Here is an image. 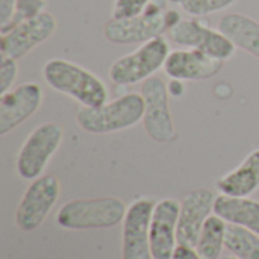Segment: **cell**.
<instances>
[{
    "mask_svg": "<svg viewBox=\"0 0 259 259\" xmlns=\"http://www.w3.org/2000/svg\"><path fill=\"white\" fill-rule=\"evenodd\" d=\"M42 77L52 90L70 96L80 106L99 108L108 102L105 82L76 62L53 58L44 64Z\"/></svg>",
    "mask_w": 259,
    "mask_h": 259,
    "instance_id": "obj_1",
    "label": "cell"
},
{
    "mask_svg": "<svg viewBox=\"0 0 259 259\" xmlns=\"http://www.w3.org/2000/svg\"><path fill=\"white\" fill-rule=\"evenodd\" d=\"M215 194L209 188L190 191L182 203L178 222V244L196 247L205 222L214 211Z\"/></svg>",
    "mask_w": 259,
    "mask_h": 259,
    "instance_id": "obj_13",
    "label": "cell"
},
{
    "mask_svg": "<svg viewBox=\"0 0 259 259\" xmlns=\"http://www.w3.org/2000/svg\"><path fill=\"white\" fill-rule=\"evenodd\" d=\"M17 77H18L17 59L2 56V59H0V94L11 91Z\"/></svg>",
    "mask_w": 259,
    "mask_h": 259,
    "instance_id": "obj_23",
    "label": "cell"
},
{
    "mask_svg": "<svg viewBox=\"0 0 259 259\" xmlns=\"http://www.w3.org/2000/svg\"><path fill=\"white\" fill-rule=\"evenodd\" d=\"M64 140V127L58 123H42L35 127L23 143L15 167L17 173L24 181L41 178L53 155L58 152Z\"/></svg>",
    "mask_w": 259,
    "mask_h": 259,
    "instance_id": "obj_6",
    "label": "cell"
},
{
    "mask_svg": "<svg viewBox=\"0 0 259 259\" xmlns=\"http://www.w3.org/2000/svg\"><path fill=\"white\" fill-rule=\"evenodd\" d=\"M225 247L238 259H259V235L243 226L228 223Z\"/></svg>",
    "mask_w": 259,
    "mask_h": 259,
    "instance_id": "obj_20",
    "label": "cell"
},
{
    "mask_svg": "<svg viewBox=\"0 0 259 259\" xmlns=\"http://www.w3.org/2000/svg\"><path fill=\"white\" fill-rule=\"evenodd\" d=\"M181 20L178 11L167 9V0H152L138 15L111 18L105 24L103 33L114 44H143L162 36Z\"/></svg>",
    "mask_w": 259,
    "mask_h": 259,
    "instance_id": "obj_2",
    "label": "cell"
},
{
    "mask_svg": "<svg viewBox=\"0 0 259 259\" xmlns=\"http://www.w3.org/2000/svg\"><path fill=\"white\" fill-rule=\"evenodd\" d=\"M259 188V149L253 150L237 168L217 182V190L225 196L249 197Z\"/></svg>",
    "mask_w": 259,
    "mask_h": 259,
    "instance_id": "obj_16",
    "label": "cell"
},
{
    "mask_svg": "<svg viewBox=\"0 0 259 259\" xmlns=\"http://www.w3.org/2000/svg\"><path fill=\"white\" fill-rule=\"evenodd\" d=\"M46 8V0H17V9H15V15L12 18L11 26L5 30L8 32L11 27H14L15 24H18L20 21L35 17L38 14H41ZM3 32V33H5Z\"/></svg>",
    "mask_w": 259,
    "mask_h": 259,
    "instance_id": "obj_22",
    "label": "cell"
},
{
    "mask_svg": "<svg viewBox=\"0 0 259 259\" xmlns=\"http://www.w3.org/2000/svg\"><path fill=\"white\" fill-rule=\"evenodd\" d=\"M42 99L44 91L35 82L21 83L0 94V135H6L32 117L42 105Z\"/></svg>",
    "mask_w": 259,
    "mask_h": 259,
    "instance_id": "obj_12",
    "label": "cell"
},
{
    "mask_svg": "<svg viewBox=\"0 0 259 259\" xmlns=\"http://www.w3.org/2000/svg\"><path fill=\"white\" fill-rule=\"evenodd\" d=\"M17 0H0V32L3 33L12 23L15 15Z\"/></svg>",
    "mask_w": 259,
    "mask_h": 259,
    "instance_id": "obj_25",
    "label": "cell"
},
{
    "mask_svg": "<svg viewBox=\"0 0 259 259\" xmlns=\"http://www.w3.org/2000/svg\"><path fill=\"white\" fill-rule=\"evenodd\" d=\"M152 0H115L112 18H124L141 14Z\"/></svg>",
    "mask_w": 259,
    "mask_h": 259,
    "instance_id": "obj_24",
    "label": "cell"
},
{
    "mask_svg": "<svg viewBox=\"0 0 259 259\" xmlns=\"http://www.w3.org/2000/svg\"><path fill=\"white\" fill-rule=\"evenodd\" d=\"M225 65V61L217 59L194 49L171 50L165 64L164 71L167 76L176 80H206L217 76Z\"/></svg>",
    "mask_w": 259,
    "mask_h": 259,
    "instance_id": "obj_15",
    "label": "cell"
},
{
    "mask_svg": "<svg viewBox=\"0 0 259 259\" xmlns=\"http://www.w3.org/2000/svg\"><path fill=\"white\" fill-rule=\"evenodd\" d=\"M228 223L219 215H209L200 232L199 241L196 244L197 253L203 259H219L222 256L226 238Z\"/></svg>",
    "mask_w": 259,
    "mask_h": 259,
    "instance_id": "obj_19",
    "label": "cell"
},
{
    "mask_svg": "<svg viewBox=\"0 0 259 259\" xmlns=\"http://www.w3.org/2000/svg\"><path fill=\"white\" fill-rule=\"evenodd\" d=\"M170 39L185 49L200 50L217 59L228 61L235 55V44L219 29L197 18H182L168 30Z\"/></svg>",
    "mask_w": 259,
    "mask_h": 259,
    "instance_id": "obj_9",
    "label": "cell"
},
{
    "mask_svg": "<svg viewBox=\"0 0 259 259\" xmlns=\"http://www.w3.org/2000/svg\"><path fill=\"white\" fill-rule=\"evenodd\" d=\"M223 259H238V258H237V256H234V255H232V256H226V258H223Z\"/></svg>",
    "mask_w": 259,
    "mask_h": 259,
    "instance_id": "obj_27",
    "label": "cell"
},
{
    "mask_svg": "<svg viewBox=\"0 0 259 259\" xmlns=\"http://www.w3.org/2000/svg\"><path fill=\"white\" fill-rule=\"evenodd\" d=\"M181 202L162 199L155 205L150 222V252L153 259H171L178 247Z\"/></svg>",
    "mask_w": 259,
    "mask_h": 259,
    "instance_id": "obj_14",
    "label": "cell"
},
{
    "mask_svg": "<svg viewBox=\"0 0 259 259\" xmlns=\"http://www.w3.org/2000/svg\"><path fill=\"white\" fill-rule=\"evenodd\" d=\"M235 2L237 0H179L182 9L194 18L223 11Z\"/></svg>",
    "mask_w": 259,
    "mask_h": 259,
    "instance_id": "obj_21",
    "label": "cell"
},
{
    "mask_svg": "<svg viewBox=\"0 0 259 259\" xmlns=\"http://www.w3.org/2000/svg\"><path fill=\"white\" fill-rule=\"evenodd\" d=\"M61 194V184L56 176H41L27 187L15 212V225L23 232H33L38 229L49 212L56 205Z\"/></svg>",
    "mask_w": 259,
    "mask_h": 259,
    "instance_id": "obj_8",
    "label": "cell"
},
{
    "mask_svg": "<svg viewBox=\"0 0 259 259\" xmlns=\"http://www.w3.org/2000/svg\"><path fill=\"white\" fill-rule=\"evenodd\" d=\"M156 202L141 197L127 206L123 220V259H153L150 252V222Z\"/></svg>",
    "mask_w": 259,
    "mask_h": 259,
    "instance_id": "obj_11",
    "label": "cell"
},
{
    "mask_svg": "<svg viewBox=\"0 0 259 259\" xmlns=\"http://www.w3.org/2000/svg\"><path fill=\"white\" fill-rule=\"evenodd\" d=\"M171 259H203L194 247H188V246H181L178 244L175 253H173V258Z\"/></svg>",
    "mask_w": 259,
    "mask_h": 259,
    "instance_id": "obj_26",
    "label": "cell"
},
{
    "mask_svg": "<svg viewBox=\"0 0 259 259\" xmlns=\"http://www.w3.org/2000/svg\"><path fill=\"white\" fill-rule=\"evenodd\" d=\"M141 96L144 97L143 126L146 134L156 143H171L178 138L176 126L170 111L168 87L164 79L152 76L141 85Z\"/></svg>",
    "mask_w": 259,
    "mask_h": 259,
    "instance_id": "obj_7",
    "label": "cell"
},
{
    "mask_svg": "<svg viewBox=\"0 0 259 259\" xmlns=\"http://www.w3.org/2000/svg\"><path fill=\"white\" fill-rule=\"evenodd\" d=\"M170 52V44L164 35L143 42L135 52L114 61L109 67V79L123 87L144 82L164 68Z\"/></svg>",
    "mask_w": 259,
    "mask_h": 259,
    "instance_id": "obj_5",
    "label": "cell"
},
{
    "mask_svg": "<svg viewBox=\"0 0 259 259\" xmlns=\"http://www.w3.org/2000/svg\"><path fill=\"white\" fill-rule=\"evenodd\" d=\"M56 18L47 11L20 21L8 32L2 33V56H8L17 61L24 58L36 46L52 38L56 32Z\"/></svg>",
    "mask_w": 259,
    "mask_h": 259,
    "instance_id": "obj_10",
    "label": "cell"
},
{
    "mask_svg": "<svg viewBox=\"0 0 259 259\" xmlns=\"http://www.w3.org/2000/svg\"><path fill=\"white\" fill-rule=\"evenodd\" d=\"M214 214L229 225L243 226L259 235V202L249 197L220 194L215 197Z\"/></svg>",
    "mask_w": 259,
    "mask_h": 259,
    "instance_id": "obj_17",
    "label": "cell"
},
{
    "mask_svg": "<svg viewBox=\"0 0 259 259\" xmlns=\"http://www.w3.org/2000/svg\"><path fill=\"white\" fill-rule=\"evenodd\" d=\"M126 211L127 206L117 197L77 199L61 206L56 222L61 228L70 231L106 229L121 223Z\"/></svg>",
    "mask_w": 259,
    "mask_h": 259,
    "instance_id": "obj_4",
    "label": "cell"
},
{
    "mask_svg": "<svg viewBox=\"0 0 259 259\" xmlns=\"http://www.w3.org/2000/svg\"><path fill=\"white\" fill-rule=\"evenodd\" d=\"M144 97L141 93H129L99 108L80 106L76 121L80 129L90 134H111L129 129L144 117Z\"/></svg>",
    "mask_w": 259,
    "mask_h": 259,
    "instance_id": "obj_3",
    "label": "cell"
},
{
    "mask_svg": "<svg viewBox=\"0 0 259 259\" xmlns=\"http://www.w3.org/2000/svg\"><path fill=\"white\" fill-rule=\"evenodd\" d=\"M219 30L223 32L237 49H243L259 59V21L255 18L231 12L220 18Z\"/></svg>",
    "mask_w": 259,
    "mask_h": 259,
    "instance_id": "obj_18",
    "label": "cell"
}]
</instances>
